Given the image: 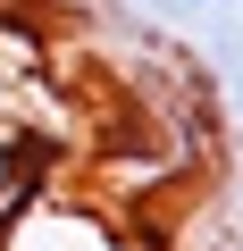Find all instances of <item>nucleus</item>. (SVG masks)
<instances>
[{
  "label": "nucleus",
  "mask_w": 243,
  "mask_h": 251,
  "mask_svg": "<svg viewBox=\"0 0 243 251\" xmlns=\"http://www.w3.org/2000/svg\"><path fill=\"white\" fill-rule=\"evenodd\" d=\"M201 9H235V0H201Z\"/></svg>",
  "instance_id": "f257e3e1"
}]
</instances>
